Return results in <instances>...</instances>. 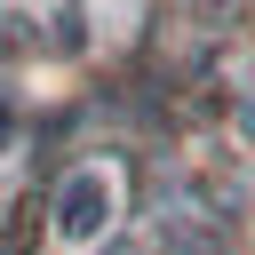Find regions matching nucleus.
Listing matches in <instances>:
<instances>
[{"mask_svg": "<svg viewBox=\"0 0 255 255\" xmlns=\"http://www.w3.org/2000/svg\"><path fill=\"white\" fill-rule=\"evenodd\" d=\"M112 215H120L112 167H72V175L56 183V239H64V247H96V239L112 231Z\"/></svg>", "mask_w": 255, "mask_h": 255, "instance_id": "f257e3e1", "label": "nucleus"}, {"mask_svg": "<svg viewBox=\"0 0 255 255\" xmlns=\"http://www.w3.org/2000/svg\"><path fill=\"white\" fill-rule=\"evenodd\" d=\"M16 135H24V120H16V112H8V104H0V159H8V151H16Z\"/></svg>", "mask_w": 255, "mask_h": 255, "instance_id": "f03ea898", "label": "nucleus"}, {"mask_svg": "<svg viewBox=\"0 0 255 255\" xmlns=\"http://www.w3.org/2000/svg\"><path fill=\"white\" fill-rule=\"evenodd\" d=\"M247 135H255V112H247Z\"/></svg>", "mask_w": 255, "mask_h": 255, "instance_id": "7ed1b4c3", "label": "nucleus"}]
</instances>
